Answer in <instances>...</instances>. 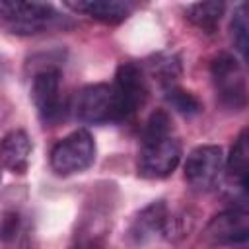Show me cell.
Segmentation results:
<instances>
[{"label": "cell", "mask_w": 249, "mask_h": 249, "mask_svg": "<svg viewBox=\"0 0 249 249\" xmlns=\"http://www.w3.org/2000/svg\"><path fill=\"white\" fill-rule=\"evenodd\" d=\"M181 160V144L171 128V119L165 111L150 115L142 128L138 150V175L146 179H163L175 171Z\"/></svg>", "instance_id": "6da1fadb"}, {"label": "cell", "mask_w": 249, "mask_h": 249, "mask_svg": "<svg viewBox=\"0 0 249 249\" xmlns=\"http://www.w3.org/2000/svg\"><path fill=\"white\" fill-rule=\"evenodd\" d=\"M0 23L16 35H37L64 27L66 18L51 4L0 0Z\"/></svg>", "instance_id": "7a4b0ae2"}, {"label": "cell", "mask_w": 249, "mask_h": 249, "mask_svg": "<svg viewBox=\"0 0 249 249\" xmlns=\"http://www.w3.org/2000/svg\"><path fill=\"white\" fill-rule=\"evenodd\" d=\"M111 88L115 95L117 123L130 121L138 113V109L144 105L146 95H148L144 68L136 62H123L117 68Z\"/></svg>", "instance_id": "3957f363"}, {"label": "cell", "mask_w": 249, "mask_h": 249, "mask_svg": "<svg viewBox=\"0 0 249 249\" xmlns=\"http://www.w3.org/2000/svg\"><path fill=\"white\" fill-rule=\"evenodd\" d=\"M95 160V140L86 128H78L58 140L51 150V167L56 175L86 171Z\"/></svg>", "instance_id": "277c9868"}, {"label": "cell", "mask_w": 249, "mask_h": 249, "mask_svg": "<svg viewBox=\"0 0 249 249\" xmlns=\"http://www.w3.org/2000/svg\"><path fill=\"white\" fill-rule=\"evenodd\" d=\"M31 99L45 126L58 124L66 115V103L60 95V70L45 66L35 72L31 82Z\"/></svg>", "instance_id": "5b68a950"}, {"label": "cell", "mask_w": 249, "mask_h": 249, "mask_svg": "<svg viewBox=\"0 0 249 249\" xmlns=\"http://www.w3.org/2000/svg\"><path fill=\"white\" fill-rule=\"evenodd\" d=\"M210 76L214 82L216 95L220 103L228 109H243L247 103V86L245 72L241 64L228 53L218 54L210 62Z\"/></svg>", "instance_id": "8992f818"}, {"label": "cell", "mask_w": 249, "mask_h": 249, "mask_svg": "<svg viewBox=\"0 0 249 249\" xmlns=\"http://www.w3.org/2000/svg\"><path fill=\"white\" fill-rule=\"evenodd\" d=\"M224 152L220 146L206 144L191 150L185 161V179L196 193L212 191L224 173Z\"/></svg>", "instance_id": "52a82bcc"}, {"label": "cell", "mask_w": 249, "mask_h": 249, "mask_svg": "<svg viewBox=\"0 0 249 249\" xmlns=\"http://www.w3.org/2000/svg\"><path fill=\"white\" fill-rule=\"evenodd\" d=\"M70 109L74 117L86 124L117 123L115 95L111 84H89L82 88L76 93Z\"/></svg>", "instance_id": "ba28073f"}, {"label": "cell", "mask_w": 249, "mask_h": 249, "mask_svg": "<svg viewBox=\"0 0 249 249\" xmlns=\"http://www.w3.org/2000/svg\"><path fill=\"white\" fill-rule=\"evenodd\" d=\"M247 233L249 218L245 206L241 204L216 214L204 230V239L212 245H237L247 241Z\"/></svg>", "instance_id": "9c48e42d"}, {"label": "cell", "mask_w": 249, "mask_h": 249, "mask_svg": "<svg viewBox=\"0 0 249 249\" xmlns=\"http://www.w3.org/2000/svg\"><path fill=\"white\" fill-rule=\"evenodd\" d=\"M171 212L167 210V204L163 200H154L146 208H142L136 218L130 224L128 235L136 245H144L156 237H165L167 224H169Z\"/></svg>", "instance_id": "30bf717a"}, {"label": "cell", "mask_w": 249, "mask_h": 249, "mask_svg": "<svg viewBox=\"0 0 249 249\" xmlns=\"http://www.w3.org/2000/svg\"><path fill=\"white\" fill-rule=\"evenodd\" d=\"M64 6L111 25L124 21L132 12V4L121 0H78V2H66Z\"/></svg>", "instance_id": "8fae6325"}, {"label": "cell", "mask_w": 249, "mask_h": 249, "mask_svg": "<svg viewBox=\"0 0 249 249\" xmlns=\"http://www.w3.org/2000/svg\"><path fill=\"white\" fill-rule=\"evenodd\" d=\"M31 140L25 130H12L0 142V160L12 173H25L29 167Z\"/></svg>", "instance_id": "7c38bea8"}, {"label": "cell", "mask_w": 249, "mask_h": 249, "mask_svg": "<svg viewBox=\"0 0 249 249\" xmlns=\"http://www.w3.org/2000/svg\"><path fill=\"white\" fill-rule=\"evenodd\" d=\"M228 169L230 179L241 189H247V167H249V142H247V130H241L237 140L231 146V152L228 156V161L224 163Z\"/></svg>", "instance_id": "4fadbf2b"}, {"label": "cell", "mask_w": 249, "mask_h": 249, "mask_svg": "<svg viewBox=\"0 0 249 249\" xmlns=\"http://www.w3.org/2000/svg\"><path fill=\"white\" fill-rule=\"evenodd\" d=\"M224 2H196L187 6L185 18L198 29L206 33H214L222 16H224Z\"/></svg>", "instance_id": "5bb4252c"}, {"label": "cell", "mask_w": 249, "mask_h": 249, "mask_svg": "<svg viewBox=\"0 0 249 249\" xmlns=\"http://www.w3.org/2000/svg\"><path fill=\"white\" fill-rule=\"evenodd\" d=\"M148 74L163 89H169L181 76V60L175 53H160L148 62Z\"/></svg>", "instance_id": "9a60e30c"}, {"label": "cell", "mask_w": 249, "mask_h": 249, "mask_svg": "<svg viewBox=\"0 0 249 249\" xmlns=\"http://www.w3.org/2000/svg\"><path fill=\"white\" fill-rule=\"evenodd\" d=\"M165 99H167V103H169L177 113L187 115V117L196 115V113L202 111V103L198 101V97H196L195 93L187 91V89L177 88V86L165 89Z\"/></svg>", "instance_id": "2e32d148"}, {"label": "cell", "mask_w": 249, "mask_h": 249, "mask_svg": "<svg viewBox=\"0 0 249 249\" xmlns=\"http://www.w3.org/2000/svg\"><path fill=\"white\" fill-rule=\"evenodd\" d=\"M231 39L241 56H247V4H239L233 12L231 23Z\"/></svg>", "instance_id": "e0dca14e"}, {"label": "cell", "mask_w": 249, "mask_h": 249, "mask_svg": "<svg viewBox=\"0 0 249 249\" xmlns=\"http://www.w3.org/2000/svg\"><path fill=\"white\" fill-rule=\"evenodd\" d=\"M19 230V216L18 212H4L0 218V241H10L16 237Z\"/></svg>", "instance_id": "ac0fdd59"}, {"label": "cell", "mask_w": 249, "mask_h": 249, "mask_svg": "<svg viewBox=\"0 0 249 249\" xmlns=\"http://www.w3.org/2000/svg\"><path fill=\"white\" fill-rule=\"evenodd\" d=\"M0 181H2V171H0Z\"/></svg>", "instance_id": "d6986e66"}]
</instances>
